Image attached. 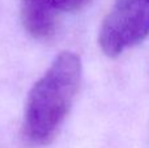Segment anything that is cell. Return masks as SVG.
Here are the masks:
<instances>
[{
    "label": "cell",
    "mask_w": 149,
    "mask_h": 148,
    "mask_svg": "<svg viewBox=\"0 0 149 148\" xmlns=\"http://www.w3.org/2000/svg\"><path fill=\"white\" fill-rule=\"evenodd\" d=\"M81 81V60L64 51L34 84L25 108L24 133L36 146L49 144L72 108Z\"/></svg>",
    "instance_id": "obj_1"
},
{
    "label": "cell",
    "mask_w": 149,
    "mask_h": 148,
    "mask_svg": "<svg viewBox=\"0 0 149 148\" xmlns=\"http://www.w3.org/2000/svg\"><path fill=\"white\" fill-rule=\"evenodd\" d=\"M149 37V0H114L100 29L101 50L116 58Z\"/></svg>",
    "instance_id": "obj_2"
},
{
    "label": "cell",
    "mask_w": 149,
    "mask_h": 148,
    "mask_svg": "<svg viewBox=\"0 0 149 148\" xmlns=\"http://www.w3.org/2000/svg\"><path fill=\"white\" fill-rule=\"evenodd\" d=\"M93 0H24L21 18L26 31L36 38H47L56 29L60 12H76Z\"/></svg>",
    "instance_id": "obj_3"
}]
</instances>
